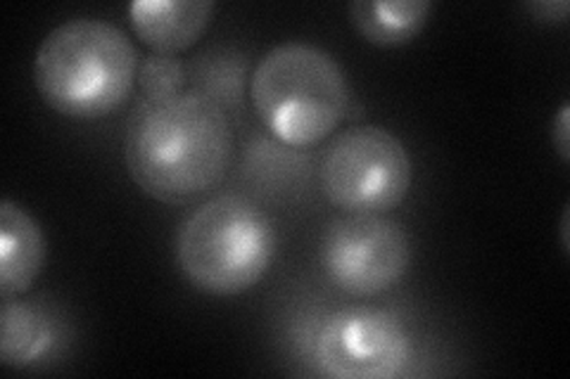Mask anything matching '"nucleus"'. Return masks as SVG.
<instances>
[{"instance_id": "f257e3e1", "label": "nucleus", "mask_w": 570, "mask_h": 379, "mask_svg": "<svg viewBox=\"0 0 570 379\" xmlns=\"http://www.w3.org/2000/svg\"><path fill=\"white\" fill-rule=\"evenodd\" d=\"M124 161L134 183L153 200L190 205L226 178L234 129L222 104L200 90L140 100L127 123Z\"/></svg>"}, {"instance_id": "f03ea898", "label": "nucleus", "mask_w": 570, "mask_h": 379, "mask_svg": "<svg viewBox=\"0 0 570 379\" xmlns=\"http://www.w3.org/2000/svg\"><path fill=\"white\" fill-rule=\"evenodd\" d=\"M138 50L117 24L77 17L48 31L33 58V83L52 112L100 119L127 102Z\"/></svg>"}, {"instance_id": "7ed1b4c3", "label": "nucleus", "mask_w": 570, "mask_h": 379, "mask_svg": "<svg viewBox=\"0 0 570 379\" xmlns=\"http://www.w3.org/2000/svg\"><path fill=\"white\" fill-rule=\"evenodd\" d=\"M249 98L262 123L285 146L309 148L328 138L350 110L345 69L328 50L305 41L274 46L257 62Z\"/></svg>"}, {"instance_id": "20e7f679", "label": "nucleus", "mask_w": 570, "mask_h": 379, "mask_svg": "<svg viewBox=\"0 0 570 379\" xmlns=\"http://www.w3.org/2000/svg\"><path fill=\"white\" fill-rule=\"evenodd\" d=\"M276 247L269 216L240 195H219L178 228L176 263L195 290L234 297L269 273Z\"/></svg>"}, {"instance_id": "39448f33", "label": "nucleus", "mask_w": 570, "mask_h": 379, "mask_svg": "<svg viewBox=\"0 0 570 379\" xmlns=\"http://www.w3.org/2000/svg\"><path fill=\"white\" fill-rule=\"evenodd\" d=\"M321 190L347 213H385L404 202L414 180L404 142L383 126H352L321 157Z\"/></svg>"}, {"instance_id": "423d86ee", "label": "nucleus", "mask_w": 570, "mask_h": 379, "mask_svg": "<svg viewBox=\"0 0 570 379\" xmlns=\"http://www.w3.org/2000/svg\"><path fill=\"white\" fill-rule=\"evenodd\" d=\"M318 261L326 278L352 297L392 290L412 266V240L383 213H347L321 235Z\"/></svg>"}, {"instance_id": "0eeeda50", "label": "nucleus", "mask_w": 570, "mask_h": 379, "mask_svg": "<svg viewBox=\"0 0 570 379\" xmlns=\"http://www.w3.org/2000/svg\"><path fill=\"white\" fill-rule=\"evenodd\" d=\"M412 337L387 311L354 309L335 313L321 328L314 358L335 379H392L412 363Z\"/></svg>"}, {"instance_id": "6e6552de", "label": "nucleus", "mask_w": 570, "mask_h": 379, "mask_svg": "<svg viewBox=\"0 0 570 379\" xmlns=\"http://www.w3.org/2000/svg\"><path fill=\"white\" fill-rule=\"evenodd\" d=\"M214 10V0H136L129 6V22L148 48L176 56L200 41Z\"/></svg>"}, {"instance_id": "1a4fd4ad", "label": "nucleus", "mask_w": 570, "mask_h": 379, "mask_svg": "<svg viewBox=\"0 0 570 379\" xmlns=\"http://www.w3.org/2000/svg\"><path fill=\"white\" fill-rule=\"evenodd\" d=\"M48 245L41 226L20 205H0V295L14 299L24 295L41 276Z\"/></svg>"}, {"instance_id": "9d476101", "label": "nucleus", "mask_w": 570, "mask_h": 379, "mask_svg": "<svg viewBox=\"0 0 570 379\" xmlns=\"http://www.w3.org/2000/svg\"><path fill=\"white\" fill-rule=\"evenodd\" d=\"M60 325L39 301L6 299L0 316V360L6 368H36L56 356Z\"/></svg>"}, {"instance_id": "9b49d317", "label": "nucleus", "mask_w": 570, "mask_h": 379, "mask_svg": "<svg viewBox=\"0 0 570 379\" xmlns=\"http://www.w3.org/2000/svg\"><path fill=\"white\" fill-rule=\"evenodd\" d=\"M431 10V0H354L350 22L364 41L390 48L414 41Z\"/></svg>"}, {"instance_id": "f8f14e48", "label": "nucleus", "mask_w": 570, "mask_h": 379, "mask_svg": "<svg viewBox=\"0 0 570 379\" xmlns=\"http://www.w3.org/2000/svg\"><path fill=\"white\" fill-rule=\"evenodd\" d=\"M142 100H167L184 93L186 67L176 56L167 52H153L138 64L136 79Z\"/></svg>"}, {"instance_id": "ddd939ff", "label": "nucleus", "mask_w": 570, "mask_h": 379, "mask_svg": "<svg viewBox=\"0 0 570 379\" xmlns=\"http://www.w3.org/2000/svg\"><path fill=\"white\" fill-rule=\"evenodd\" d=\"M551 142L563 161H570V104L563 102L557 121L551 123Z\"/></svg>"}, {"instance_id": "4468645a", "label": "nucleus", "mask_w": 570, "mask_h": 379, "mask_svg": "<svg viewBox=\"0 0 570 379\" xmlns=\"http://www.w3.org/2000/svg\"><path fill=\"white\" fill-rule=\"evenodd\" d=\"M532 14H538L544 22H563L568 14V3L566 0H542V3H528L525 6Z\"/></svg>"}, {"instance_id": "2eb2a0df", "label": "nucleus", "mask_w": 570, "mask_h": 379, "mask_svg": "<svg viewBox=\"0 0 570 379\" xmlns=\"http://www.w3.org/2000/svg\"><path fill=\"white\" fill-rule=\"evenodd\" d=\"M561 232H563V249L568 251V211L563 213V223H561Z\"/></svg>"}]
</instances>
